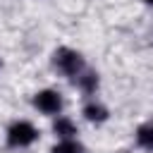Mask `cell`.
Returning a JSON list of instances; mask_svg holds the SVG:
<instances>
[{
	"mask_svg": "<svg viewBox=\"0 0 153 153\" xmlns=\"http://www.w3.org/2000/svg\"><path fill=\"white\" fill-rule=\"evenodd\" d=\"M84 115H86V120H91V122H103V120L108 117V110H105L103 105H98V103H91V105L84 108Z\"/></svg>",
	"mask_w": 153,
	"mask_h": 153,
	"instance_id": "obj_7",
	"label": "cell"
},
{
	"mask_svg": "<svg viewBox=\"0 0 153 153\" xmlns=\"http://www.w3.org/2000/svg\"><path fill=\"white\" fill-rule=\"evenodd\" d=\"M55 65H57L65 74H69V76H79L81 69H84L81 55H79L76 50H72V48H60V50L55 53Z\"/></svg>",
	"mask_w": 153,
	"mask_h": 153,
	"instance_id": "obj_1",
	"label": "cell"
},
{
	"mask_svg": "<svg viewBox=\"0 0 153 153\" xmlns=\"http://www.w3.org/2000/svg\"><path fill=\"white\" fill-rule=\"evenodd\" d=\"M33 105H36L41 112H45V115H55V112H60V108H62V98H60V93H57V91L45 88V91L36 93Z\"/></svg>",
	"mask_w": 153,
	"mask_h": 153,
	"instance_id": "obj_3",
	"label": "cell"
},
{
	"mask_svg": "<svg viewBox=\"0 0 153 153\" xmlns=\"http://www.w3.org/2000/svg\"><path fill=\"white\" fill-rule=\"evenodd\" d=\"M76 84H79V88H81V91L93 93V91H96V86H98V76H96L93 72H84V74H79V76H76Z\"/></svg>",
	"mask_w": 153,
	"mask_h": 153,
	"instance_id": "obj_6",
	"label": "cell"
},
{
	"mask_svg": "<svg viewBox=\"0 0 153 153\" xmlns=\"http://www.w3.org/2000/svg\"><path fill=\"white\" fill-rule=\"evenodd\" d=\"M36 136H38V131H36V127L29 124V122H14V124L7 129V143H10V146H17V148L33 143Z\"/></svg>",
	"mask_w": 153,
	"mask_h": 153,
	"instance_id": "obj_2",
	"label": "cell"
},
{
	"mask_svg": "<svg viewBox=\"0 0 153 153\" xmlns=\"http://www.w3.org/2000/svg\"><path fill=\"white\" fill-rule=\"evenodd\" d=\"M146 2H151V5H153V0H146Z\"/></svg>",
	"mask_w": 153,
	"mask_h": 153,
	"instance_id": "obj_9",
	"label": "cell"
},
{
	"mask_svg": "<svg viewBox=\"0 0 153 153\" xmlns=\"http://www.w3.org/2000/svg\"><path fill=\"white\" fill-rule=\"evenodd\" d=\"M136 141H139L143 148H151V151H153V122L141 124V127L136 129Z\"/></svg>",
	"mask_w": 153,
	"mask_h": 153,
	"instance_id": "obj_5",
	"label": "cell"
},
{
	"mask_svg": "<svg viewBox=\"0 0 153 153\" xmlns=\"http://www.w3.org/2000/svg\"><path fill=\"white\" fill-rule=\"evenodd\" d=\"M53 129H55V134H57V136H62V139H72V136L76 134V127H74V122H72V120H67V117H60V120H55Z\"/></svg>",
	"mask_w": 153,
	"mask_h": 153,
	"instance_id": "obj_4",
	"label": "cell"
},
{
	"mask_svg": "<svg viewBox=\"0 0 153 153\" xmlns=\"http://www.w3.org/2000/svg\"><path fill=\"white\" fill-rule=\"evenodd\" d=\"M50 153H84V148L76 143V141H72V139H65V141H60Z\"/></svg>",
	"mask_w": 153,
	"mask_h": 153,
	"instance_id": "obj_8",
	"label": "cell"
}]
</instances>
